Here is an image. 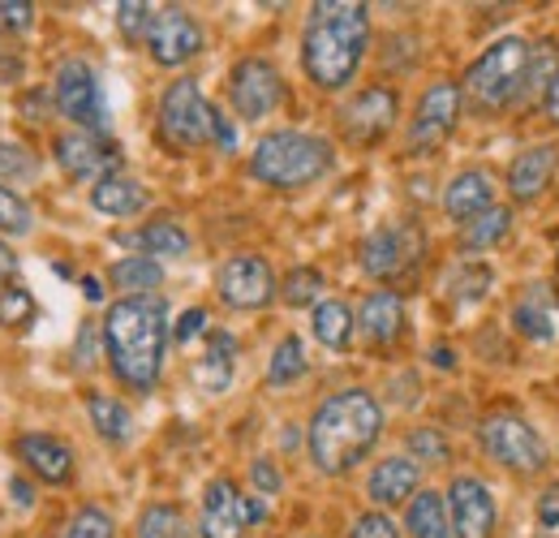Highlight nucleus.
Returning a JSON list of instances; mask_svg holds the SVG:
<instances>
[{
	"mask_svg": "<svg viewBox=\"0 0 559 538\" xmlns=\"http://www.w3.org/2000/svg\"><path fill=\"white\" fill-rule=\"evenodd\" d=\"M104 353L112 375L130 388V393H155L159 375H164V358H168V302L159 293H142V297H117L99 324Z\"/></svg>",
	"mask_w": 559,
	"mask_h": 538,
	"instance_id": "1",
	"label": "nucleus"
},
{
	"mask_svg": "<svg viewBox=\"0 0 559 538\" xmlns=\"http://www.w3.org/2000/svg\"><path fill=\"white\" fill-rule=\"evenodd\" d=\"M383 440V405L370 388H341L314 405L306 426V453L328 478L357 470Z\"/></svg>",
	"mask_w": 559,
	"mask_h": 538,
	"instance_id": "2",
	"label": "nucleus"
},
{
	"mask_svg": "<svg viewBox=\"0 0 559 538\" xmlns=\"http://www.w3.org/2000/svg\"><path fill=\"white\" fill-rule=\"evenodd\" d=\"M370 48V9L357 0H319L306 13L301 69L319 91H345Z\"/></svg>",
	"mask_w": 559,
	"mask_h": 538,
	"instance_id": "3",
	"label": "nucleus"
},
{
	"mask_svg": "<svg viewBox=\"0 0 559 538\" xmlns=\"http://www.w3.org/2000/svg\"><path fill=\"white\" fill-rule=\"evenodd\" d=\"M538 73H543V52L521 35H503V39H490L469 61L465 78H461V95L483 113H503L530 86H538L534 82ZM543 82H547V73H543Z\"/></svg>",
	"mask_w": 559,
	"mask_h": 538,
	"instance_id": "4",
	"label": "nucleus"
},
{
	"mask_svg": "<svg viewBox=\"0 0 559 538\" xmlns=\"http://www.w3.org/2000/svg\"><path fill=\"white\" fill-rule=\"evenodd\" d=\"M336 164V147L306 130H272L250 151V177L272 190H306L323 182Z\"/></svg>",
	"mask_w": 559,
	"mask_h": 538,
	"instance_id": "5",
	"label": "nucleus"
},
{
	"mask_svg": "<svg viewBox=\"0 0 559 538\" xmlns=\"http://www.w3.org/2000/svg\"><path fill=\"white\" fill-rule=\"evenodd\" d=\"M478 444L499 470L512 473H543L551 453H547V440L538 435V426L516 413V409H495L478 422Z\"/></svg>",
	"mask_w": 559,
	"mask_h": 538,
	"instance_id": "6",
	"label": "nucleus"
},
{
	"mask_svg": "<svg viewBox=\"0 0 559 538\" xmlns=\"http://www.w3.org/2000/svg\"><path fill=\"white\" fill-rule=\"evenodd\" d=\"M211 108L203 86L194 78H177L164 86L159 95V138L168 151L186 155V151H199L211 142Z\"/></svg>",
	"mask_w": 559,
	"mask_h": 538,
	"instance_id": "7",
	"label": "nucleus"
},
{
	"mask_svg": "<svg viewBox=\"0 0 559 538\" xmlns=\"http://www.w3.org/2000/svg\"><path fill=\"white\" fill-rule=\"evenodd\" d=\"M461 108H465L461 82H448V78L430 82V86L421 91L414 117H409V130H405V138H409V155H435V151L452 138V130H456Z\"/></svg>",
	"mask_w": 559,
	"mask_h": 538,
	"instance_id": "8",
	"label": "nucleus"
},
{
	"mask_svg": "<svg viewBox=\"0 0 559 538\" xmlns=\"http://www.w3.org/2000/svg\"><path fill=\"white\" fill-rule=\"evenodd\" d=\"M267 517V504L259 495H241L233 478H211L203 491V513H199V535L203 538H246L250 526Z\"/></svg>",
	"mask_w": 559,
	"mask_h": 538,
	"instance_id": "9",
	"label": "nucleus"
},
{
	"mask_svg": "<svg viewBox=\"0 0 559 538\" xmlns=\"http://www.w3.org/2000/svg\"><path fill=\"white\" fill-rule=\"evenodd\" d=\"M52 104H57L61 117H70L78 130L104 134V126H108V104H104L99 73L86 66V61H66V66L57 69Z\"/></svg>",
	"mask_w": 559,
	"mask_h": 538,
	"instance_id": "10",
	"label": "nucleus"
},
{
	"mask_svg": "<svg viewBox=\"0 0 559 538\" xmlns=\"http://www.w3.org/2000/svg\"><path fill=\"white\" fill-rule=\"evenodd\" d=\"M284 100V78L267 57H241L228 73V104L241 121L272 117Z\"/></svg>",
	"mask_w": 559,
	"mask_h": 538,
	"instance_id": "11",
	"label": "nucleus"
},
{
	"mask_svg": "<svg viewBox=\"0 0 559 538\" xmlns=\"http://www.w3.org/2000/svg\"><path fill=\"white\" fill-rule=\"evenodd\" d=\"M215 289L219 302L233 311H263L280 293V280L263 255H233L215 271Z\"/></svg>",
	"mask_w": 559,
	"mask_h": 538,
	"instance_id": "12",
	"label": "nucleus"
},
{
	"mask_svg": "<svg viewBox=\"0 0 559 538\" xmlns=\"http://www.w3.org/2000/svg\"><path fill=\"white\" fill-rule=\"evenodd\" d=\"M443 500H448V517H452V535L456 538H495L499 504H495V491L478 473H456L448 482Z\"/></svg>",
	"mask_w": 559,
	"mask_h": 538,
	"instance_id": "13",
	"label": "nucleus"
},
{
	"mask_svg": "<svg viewBox=\"0 0 559 538\" xmlns=\"http://www.w3.org/2000/svg\"><path fill=\"white\" fill-rule=\"evenodd\" d=\"M203 52V26L194 22V13L168 4V9H155V22L146 31V57L155 66L177 69L186 61H194Z\"/></svg>",
	"mask_w": 559,
	"mask_h": 538,
	"instance_id": "14",
	"label": "nucleus"
},
{
	"mask_svg": "<svg viewBox=\"0 0 559 538\" xmlns=\"http://www.w3.org/2000/svg\"><path fill=\"white\" fill-rule=\"evenodd\" d=\"M396 117H401L396 91L392 86H366L341 108V130H345L353 147H379L383 138L392 134Z\"/></svg>",
	"mask_w": 559,
	"mask_h": 538,
	"instance_id": "15",
	"label": "nucleus"
},
{
	"mask_svg": "<svg viewBox=\"0 0 559 538\" xmlns=\"http://www.w3.org/2000/svg\"><path fill=\"white\" fill-rule=\"evenodd\" d=\"M418 250H421V233L414 224H383V229H374L357 246V264H361L366 276H374V280H392V276H401V271L418 259Z\"/></svg>",
	"mask_w": 559,
	"mask_h": 538,
	"instance_id": "16",
	"label": "nucleus"
},
{
	"mask_svg": "<svg viewBox=\"0 0 559 538\" xmlns=\"http://www.w3.org/2000/svg\"><path fill=\"white\" fill-rule=\"evenodd\" d=\"M57 164L73 182H104V177L121 173V147L108 142L104 134H91V130H70L57 138Z\"/></svg>",
	"mask_w": 559,
	"mask_h": 538,
	"instance_id": "17",
	"label": "nucleus"
},
{
	"mask_svg": "<svg viewBox=\"0 0 559 538\" xmlns=\"http://www.w3.org/2000/svg\"><path fill=\"white\" fill-rule=\"evenodd\" d=\"M559 173V142H534L525 151H516V160L508 164V195L512 202H538Z\"/></svg>",
	"mask_w": 559,
	"mask_h": 538,
	"instance_id": "18",
	"label": "nucleus"
},
{
	"mask_svg": "<svg viewBox=\"0 0 559 538\" xmlns=\"http://www.w3.org/2000/svg\"><path fill=\"white\" fill-rule=\"evenodd\" d=\"M418 491H421V466L418 461H409L405 453H401V457H383V461H374V470L366 473V495H370V504L383 508V513L409 504Z\"/></svg>",
	"mask_w": 559,
	"mask_h": 538,
	"instance_id": "19",
	"label": "nucleus"
},
{
	"mask_svg": "<svg viewBox=\"0 0 559 538\" xmlns=\"http://www.w3.org/2000/svg\"><path fill=\"white\" fill-rule=\"evenodd\" d=\"M512 328L534 344H551L559 337V297L551 284H525L512 302Z\"/></svg>",
	"mask_w": 559,
	"mask_h": 538,
	"instance_id": "20",
	"label": "nucleus"
},
{
	"mask_svg": "<svg viewBox=\"0 0 559 538\" xmlns=\"http://www.w3.org/2000/svg\"><path fill=\"white\" fill-rule=\"evenodd\" d=\"M17 461L35 478H44L48 487H66L73 478V448L57 435H44V431H31V435H17Z\"/></svg>",
	"mask_w": 559,
	"mask_h": 538,
	"instance_id": "21",
	"label": "nucleus"
},
{
	"mask_svg": "<svg viewBox=\"0 0 559 538\" xmlns=\"http://www.w3.org/2000/svg\"><path fill=\"white\" fill-rule=\"evenodd\" d=\"M490 207H495V177L487 168H461L443 190V215L452 224H469Z\"/></svg>",
	"mask_w": 559,
	"mask_h": 538,
	"instance_id": "22",
	"label": "nucleus"
},
{
	"mask_svg": "<svg viewBox=\"0 0 559 538\" xmlns=\"http://www.w3.org/2000/svg\"><path fill=\"white\" fill-rule=\"evenodd\" d=\"M357 328L370 344H392V340L405 332V297L396 289H374L361 297V311H357Z\"/></svg>",
	"mask_w": 559,
	"mask_h": 538,
	"instance_id": "23",
	"label": "nucleus"
},
{
	"mask_svg": "<svg viewBox=\"0 0 559 538\" xmlns=\"http://www.w3.org/2000/svg\"><path fill=\"white\" fill-rule=\"evenodd\" d=\"M233 375H237V340H233V332H207V349L194 362V384L207 397H219V393L233 388Z\"/></svg>",
	"mask_w": 559,
	"mask_h": 538,
	"instance_id": "24",
	"label": "nucleus"
},
{
	"mask_svg": "<svg viewBox=\"0 0 559 538\" xmlns=\"http://www.w3.org/2000/svg\"><path fill=\"white\" fill-rule=\"evenodd\" d=\"M91 207L99 215H112V220H126V215H139L146 207V186L134 182L130 173H112L104 182L91 186Z\"/></svg>",
	"mask_w": 559,
	"mask_h": 538,
	"instance_id": "25",
	"label": "nucleus"
},
{
	"mask_svg": "<svg viewBox=\"0 0 559 538\" xmlns=\"http://www.w3.org/2000/svg\"><path fill=\"white\" fill-rule=\"evenodd\" d=\"M405 530L409 538H456L452 535V517H448V500L443 491H418L405 504Z\"/></svg>",
	"mask_w": 559,
	"mask_h": 538,
	"instance_id": "26",
	"label": "nucleus"
},
{
	"mask_svg": "<svg viewBox=\"0 0 559 538\" xmlns=\"http://www.w3.org/2000/svg\"><path fill=\"white\" fill-rule=\"evenodd\" d=\"M86 413H91V426L99 440H108L117 448L134 440V413L126 401H117L108 393H86Z\"/></svg>",
	"mask_w": 559,
	"mask_h": 538,
	"instance_id": "27",
	"label": "nucleus"
},
{
	"mask_svg": "<svg viewBox=\"0 0 559 538\" xmlns=\"http://www.w3.org/2000/svg\"><path fill=\"white\" fill-rule=\"evenodd\" d=\"M353 328H357V319H353L349 302H336V297H323V302L314 306V315H310L314 340H319L323 349H336V353L353 344Z\"/></svg>",
	"mask_w": 559,
	"mask_h": 538,
	"instance_id": "28",
	"label": "nucleus"
},
{
	"mask_svg": "<svg viewBox=\"0 0 559 538\" xmlns=\"http://www.w3.org/2000/svg\"><path fill=\"white\" fill-rule=\"evenodd\" d=\"M134 246L155 264L159 259H186L190 255V233L177 220H151L134 233Z\"/></svg>",
	"mask_w": 559,
	"mask_h": 538,
	"instance_id": "29",
	"label": "nucleus"
},
{
	"mask_svg": "<svg viewBox=\"0 0 559 538\" xmlns=\"http://www.w3.org/2000/svg\"><path fill=\"white\" fill-rule=\"evenodd\" d=\"M508 233H512V207L495 202L490 211L474 215L469 224H461V250H465V255H483L490 246H499Z\"/></svg>",
	"mask_w": 559,
	"mask_h": 538,
	"instance_id": "30",
	"label": "nucleus"
},
{
	"mask_svg": "<svg viewBox=\"0 0 559 538\" xmlns=\"http://www.w3.org/2000/svg\"><path fill=\"white\" fill-rule=\"evenodd\" d=\"M108 280H112V289H121L126 297H142V293H151V289L164 284V264H155V259H146V255H126V259L112 264Z\"/></svg>",
	"mask_w": 559,
	"mask_h": 538,
	"instance_id": "31",
	"label": "nucleus"
},
{
	"mask_svg": "<svg viewBox=\"0 0 559 538\" xmlns=\"http://www.w3.org/2000/svg\"><path fill=\"white\" fill-rule=\"evenodd\" d=\"M306 344L301 337H280V344L272 349V358H267V384L272 388H288V384H297L301 375H306Z\"/></svg>",
	"mask_w": 559,
	"mask_h": 538,
	"instance_id": "32",
	"label": "nucleus"
},
{
	"mask_svg": "<svg viewBox=\"0 0 559 538\" xmlns=\"http://www.w3.org/2000/svg\"><path fill=\"white\" fill-rule=\"evenodd\" d=\"M323 289H328V280H323V271L319 268H293L284 280H280V297L288 302V306H319L323 302Z\"/></svg>",
	"mask_w": 559,
	"mask_h": 538,
	"instance_id": "33",
	"label": "nucleus"
},
{
	"mask_svg": "<svg viewBox=\"0 0 559 538\" xmlns=\"http://www.w3.org/2000/svg\"><path fill=\"white\" fill-rule=\"evenodd\" d=\"M139 538H190V522L177 504H151L139 517Z\"/></svg>",
	"mask_w": 559,
	"mask_h": 538,
	"instance_id": "34",
	"label": "nucleus"
},
{
	"mask_svg": "<svg viewBox=\"0 0 559 538\" xmlns=\"http://www.w3.org/2000/svg\"><path fill=\"white\" fill-rule=\"evenodd\" d=\"M405 448H409L405 457L418 461V466H443L452 457V444H448V435L439 426H414L405 435Z\"/></svg>",
	"mask_w": 559,
	"mask_h": 538,
	"instance_id": "35",
	"label": "nucleus"
},
{
	"mask_svg": "<svg viewBox=\"0 0 559 538\" xmlns=\"http://www.w3.org/2000/svg\"><path fill=\"white\" fill-rule=\"evenodd\" d=\"M35 173H39L35 151H31V147H22V142L0 138V182L22 186V182H35Z\"/></svg>",
	"mask_w": 559,
	"mask_h": 538,
	"instance_id": "36",
	"label": "nucleus"
},
{
	"mask_svg": "<svg viewBox=\"0 0 559 538\" xmlns=\"http://www.w3.org/2000/svg\"><path fill=\"white\" fill-rule=\"evenodd\" d=\"M35 315H39V306H35L31 289H22V284L0 289V328H26V324H35Z\"/></svg>",
	"mask_w": 559,
	"mask_h": 538,
	"instance_id": "37",
	"label": "nucleus"
},
{
	"mask_svg": "<svg viewBox=\"0 0 559 538\" xmlns=\"http://www.w3.org/2000/svg\"><path fill=\"white\" fill-rule=\"evenodd\" d=\"M61 538H117V522L99 504H82L70 517V526L61 530Z\"/></svg>",
	"mask_w": 559,
	"mask_h": 538,
	"instance_id": "38",
	"label": "nucleus"
},
{
	"mask_svg": "<svg viewBox=\"0 0 559 538\" xmlns=\"http://www.w3.org/2000/svg\"><path fill=\"white\" fill-rule=\"evenodd\" d=\"M490 268L487 264H465V268L456 271L452 280H448V289H452V302H478V297H487V289H490Z\"/></svg>",
	"mask_w": 559,
	"mask_h": 538,
	"instance_id": "39",
	"label": "nucleus"
},
{
	"mask_svg": "<svg viewBox=\"0 0 559 538\" xmlns=\"http://www.w3.org/2000/svg\"><path fill=\"white\" fill-rule=\"evenodd\" d=\"M31 224H35V215H31L26 199L13 195L9 186H0V233H4V237H26Z\"/></svg>",
	"mask_w": 559,
	"mask_h": 538,
	"instance_id": "40",
	"label": "nucleus"
},
{
	"mask_svg": "<svg viewBox=\"0 0 559 538\" xmlns=\"http://www.w3.org/2000/svg\"><path fill=\"white\" fill-rule=\"evenodd\" d=\"M151 22H155V9H151V4H142V0H126V4H117V31H121L126 39L146 44Z\"/></svg>",
	"mask_w": 559,
	"mask_h": 538,
	"instance_id": "41",
	"label": "nucleus"
},
{
	"mask_svg": "<svg viewBox=\"0 0 559 538\" xmlns=\"http://www.w3.org/2000/svg\"><path fill=\"white\" fill-rule=\"evenodd\" d=\"M349 538H401V526L392 522V513H383V508H366V513L353 517Z\"/></svg>",
	"mask_w": 559,
	"mask_h": 538,
	"instance_id": "42",
	"label": "nucleus"
},
{
	"mask_svg": "<svg viewBox=\"0 0 559 538\" xmlns=\"http://www.w3.org/2000/svg\"><path fill=\"white\" fill-rule=\"evenodd\" d=\"M250 482H254V495H259V500L280 495V487H284V478H280V470H276V461H272V457L250 461Z\"/></svg>",
	"mask_w": 559,
	"mask_h": 538,
	"instance_id": "43",
	"label": "nucleus"
},
{
	"mask_svg": "<svg viewBox=\"0 0 559 538\" xmlns=\"http://www.w3.org/2000/svg\"><path fill=\"white\" fill-rule=\"evenodd\" d=\"M538 535L559 538V482H551V487L538 495Z\"/></svg>",
	"mask_w": 559,
	"mask_h": 538,
	"instance_id": "44",
	"label": "nucleus"
},
{
	"mask_svg": "<svg viewBox=\"0 0 559 538\" xmlns=\"http://www.w3.org/2000/svg\"><path fill=\"white\" fill-rule=\"evenodd\" d=\"M207 332V311L203 306H190L177 324H173V344H190L194 337H203Z\"/></svg>",
	"mask_w": 559,
	"mask_h": 538,
	"instance_id": "45",
	"label": "nucleus"
},
{
	"mask_svg": "<svg viewBox=\"0 0 559 538\" xmlns=\"http://www.w3.org/2000/svg\"><path fill=\"white\" fill-rule=\"evenodd\" d=\"M35 22V4L26 0H0V31H26Z\"/></svg>",
	"mask_w": 559,
	"mask_h": 538,
	"instance_id": "46",
	"label": "nucleus"
},
{
	"mask_svg": "<svg viewBox=\"0 0 559 538\" xmlns=\"http://www.w3.org/2000/svg\"><path fill=\"white\" fill-rule=\"evenodd\" d=\"M211 142H215L219 151H233V147H237V130H233V121H228L219 108H211Z\"/></svg>",
	"mask_w": 559,
	"mask_h": 538,
	"instance_id": "47",
	"label": "nucleus"
},
{
	"mask_svg": "<svg viewBox=\"0 0 559 538\" xmlns=\"http://www.w3.org/2000/svg\"><path fill=\"white\" fill-rule=\"evenodd\" d=\"M543 117L559 130V66L551 69L547 82H543Z\"/></svg>",
	"mask_w": 559,
	"mask_h": 538,
	"instance_id": "48",
	"label": "nucleus"
},
{
	"mask_svg": "<svg viewBox=\"0 0 559 538\" xmlns=\"http://www.w3.org/2000/svg\"><path fill=\"white\" fill-rule=\"evenodd\" d=\"M9 500H17V508H35V491L26 478H9Z\"/></svg>",
	"mask_w": 559,
	"mask_h": 538,
	"instance_id": "49",
	"label": "nucleus"
},
{
	"mask_svg": "<svg viewBox=\"0 0 559 538\" xmlns=\"http://www.w3.org/2000/svg\"><path fill=\"white\" fill-rule=\"evenodd\" d=\"M91 353H95V328H91V324H82V332H78V362L86 366V362H91Z\"/></svg>",
	"mask_w": 559,
	"mask_h": 538,
	"instance_id": "50",
	"label": "nucleus"
},
{
	"mask_svg": "<svg viewBox=\"0 0 559 538\" xmlns=\"http://www.w3.org/2000/svg\"><path fill=\"white\" fill-rule=\"evenodd\" d=\"M13 276V250L0 242V280H9Z\"/></svg>",
	"mask_w": 559,
	"mask_h": 538,
	"instance_id": "51",
	"label": "nucleus"
},
{
	"mask_svg": "<svg viewBox=\"0 0 559 538\" xmlns=\"http://www.w3.org/2000/svg\"><path fill=\"white\" fill-rule=\"evenodd\" d=\"M82 289H86V297H91V302H104V284H99L95 276H86V280H82Z\"/></svg>",
	"mask_w": 559,
	"mask_h": 538,
	"instance_id": "52",
	"label": "nucleus"
},
{
	"mask_svg": "<svg viewBox=\"0 0 559 538\" xmlns=\"http://www.w3.org/2000/svg\"><path fill=\"white\" fill-rule=\"evenodd\" d=\"M430 362H435V366H443V371H452V349H435V353H430Z\"/></svg>",
	"mask_w": 559,
	"mask_h": 538,
	"instance_id": "53",
	"label": "nucleus"
},
{
	"mask_svg": "<svg viewBox=\"0 0 559 538\" xmlns=\"http://www.w3.org/2000/svg\"><path fill=\"white\" fill-rule=\"evenodd\" d=\"M534 538H551V535H534Z\"/></svg>",
	"mask_w": 559,
	"mask_h": 538,
	"instance_id": "54",
	"label": "nucleus"
}]
</instances>
